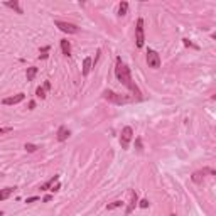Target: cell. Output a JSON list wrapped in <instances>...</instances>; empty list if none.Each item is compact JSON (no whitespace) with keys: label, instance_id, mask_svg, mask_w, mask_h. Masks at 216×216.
I'll use <instances>...</instances> for the list:
<instances>
[{"label":"cell","instance_id":"cell-16","mask_svg":"<svg viewBox=\"0 0 216 216\" xmlns=\"http://www.w3.org/2000/svg\"><path fill=\"white\" fill-rule=\"evenodd\" d=\"M127 12H128V2H120V5H118V15L123 17V15H127Z\"/></svg>","mask_w":216,"mask_h":216},{"label":"cell","instance_id":"cell-29","mask_svg":"<svg viewBox=\"0 0 216 216\" xmlns=\"http://www.w3.org/2000/svg\"><path fill=\"white\" fill-rule=\"evenodd\" d=\"M34 108H35V102L31 100V102H29V110H34Z\"/></svg>","mask_w":216,"mask_h":216},{"label":"cell","instance_id":"cell-18","mask_svg":"<svg viewBox=\"0 0 216 216\" xmlns=\"http://www.w3.org/2000/svg\"><path fill=\"white\" fill-rule=\"evenodd\" d=\"M35 96H37V98H41V100H44L46 96V89H44V86H39L37 89H35Z\"/></svg>","mask_w":216,"mask_h":216},{"label":"cell","instance_id":"cell-25","mask_svg":"<svg viewBox=\"0 0 216 216\" xmlns=\"http://www.w3.org/2000/svg\"><path fill=\"white\" fill-rule=\"evenodd\" d=\"M35 201H39V197L37 196H31V197H27L26 203H35Z\"/></svg>","mask_w":216,"mask_h":216},{"label":"cell","instance_id":"cell-13","mask_svg":"<svg viewBox=\"0 0 216 216\" xmlns=\"http://www.w3.org/2000/svg\"><path fill=\"white\" fill-rule=\"evenodd\" d=\"M57 181H59V176H52V177L49 179L48 182L41 184V188H39V189H41V191H49V189H51V186H52V184H56Z\"/></svg>","mask_w":216,"mask_h":216},{"label":"cell","instance_id":"cell-3","mask_svg":"<svg viewBox=\"0 0 216 216\" xmlns=\"http://www.w3.org/2000/svg\"><path fill=\"white\" fill-rule=\"evenodd\" d=\"M145 42V32H143V19L137 20V27H135V44L137 48H142Z\"/></svg>","mask_w":216,"mask_h":216},{"label":"cell","instance_id":"cell-20","mask_svg":"<svg viewBox=\"0 0 216 216\" xmlns=\"http://www.w3.org/2000/svg\"><path fill=\"white\" fill-rule=\"evenodd\" d=\"M24 149L27 150V152H35V150L39 149L37 145H34V143H26V145H24Z\"/></svg>","mask_w":216,"mask_h":216},{"label":"cell","instance_id":"cell-19","mask_svg":"<svg viewBox=\"0 0 216 216\" xmlns=\"http://www.w3.org/2000/svg\"><path fill=\"white\" fill-rule=\"evenodd\" d=\"M120 206H123V203H122V201H113V203L106 204V210L111 211V210H117V208H120Z\"/></svg>","mask_w":216,"mask_h":216},{"label":"cell","instance_id":"cell-2","mask_svg":"<svg viewBox=\"0 0 216 216\" xmlns=\"http://www.w3.org/2000/svg\"><path fill=\"white\" fill-rule=\"evenodd\" d=\"M102 98L106 100V102L113 103V105H127V103H132V98L127 95H120V93H115L111 89H105L102 93Z\"/></svg>","mask_w":216,"mask_h":216},{"label":"cell","instance_id":"cell-1","mask_svg":"<svg viewBox=\"0 0 216 216\" xmlns=\"http://www.w3.org/2000/svg\"><path fill=\"white\" fill-rule=\"evenodd\" d=\"M115 74H117L118 81L122 83L123 86H127L128 89H130L132 93H135L137 98H140L142 96V93H140L139 86L134 83V80H132V74H130V69H128V66L125 63H122L120 57H117V66H115Z\"/></svg>","mask_w":216,"mask_h":216},{"label":"cell","instance_id":"cell-24","mask_svg":"<svg viewBox=\"0 0 216 216\" xmlns=\"http://www.w3.org/2000/svg\"><path fill=\"white\" fill-rule=\"evenodd\" d=\"M135 143H137V150H139V152H142V140L137 139V140H135Z\"/></svg>","mask_w":216,"mask_h":216},{"label":"cell","instance_id":"cell-30","mask_svg":"<svg viewBox=\"0 0 216 216\" xmlns=\"http://www.w3.org/2000/svg\"><path fill=\"white\" fill-rule=\"evenodd\" d=\"M51 199H52V196H51V194H48V196H44V199H42V201H44V203H49Z\"/></svg>","mask_w":216,"mask_h":216},{"label":"cell","instance_id":"cell-17","mask_svg":"<svg viewBox=\"0 0 216 216\" xmlns=\"http://www.w3.org/2000/svg\"><path fill=\"white\" fill-rule=\"evenodd\" d=\"M35 74H37V68L35 66H31V68H27V73H26V76H27V81H32L35 78Z\"/></svg>","mask_w":216,"mask_h":216},{"label":"cell","instance_id":"cell-26","mask_svg":"<svg viewBox=\"0 0 216 216\" xmlns=\"http://www.w3.org/2000/svg\"><path fill=\"white\" fill-rule=\"evenodd\" d=\"M184 44H186V46H189V48H194V49H197V46H194L193 42L189 41V39H184Z\"/></svg>","mask_w":216,"mask_h":216},{"label":"cell","instance_id":"cell-28","mask_svg":"<svg viewBox=\"0 0 216 216\" xmlns=\"http://www.w3.org/2000/svg\"><path fill=\"white\" fill-rule=\"evenodd\" d=\"M44 89H46V91H49V89H51V81H46L44 83Z\"/></svg>","mask_w":216,"mask_h":216},{"label":"cell","instance_id":"cell-7","mask_svg":"<svg viewBox=\"0 0 216 216\" xmlns=\"http://www.w3.org/2000/svg\"><path fill=\"white\" fill-rule=\"evenodd\" d=\"M128 196H130V203H128L127 210H125V214H132V213H134V210H135V206L139 204V196H137V193L134 189L128 191Z\"/></svg>","mask_w":216,"mask_h":216},{"label":"cell","instance_id":"cell-23","mask_svg":"<svg viewBox=\"0 0 216 216\" xmlns=\"http://www.w3.org/2000/svg\"><path fill=\"white\" fill-rule=\"evenodd\" d=\"M59 189H61V184H59V182H56V184L51 186V189H49V191H52V193H57Z\"/></svg>","mask_w":216,"mask_h":216},{"label":"cell","instance_id":"cell-12","mask_svg":"<svg viewBox=\"0 0 216 216\" xmlns=\"http://www.w3.org/2000/svg\"><path fill=\"white\" fill-rule=\"evenodd\" d=\"M3 5H5V7H9V9H14L17 14H24L22 7H20V3L17 2V0H14V2H12V0H10V2H3Z\"/></svg>","mask_w":216,"mask_h":216},{"label":"cell","instance_id":"cell-32","mask_svg":"<svg viewBox=\"0 0 216 216\" xmlns=\"http://www.w3.org/2000/svg\"><path fill=\"white\" fill-rule=\"evenodd\" d=\"M171 216H176V214H171Z\"/></svg>","mask_w":216,"mask_h":216},{"label":"cell","instance_id":"cell-8","mask_svg":"<svg viewBox=\"0 0 216 216\" xmlns=\"http://www.w3.org/2000/svg\"><path fill=\"white\" fill-rule=\"evenodd\" d=\"M26 100V95L24 93H19V95H14V96H9V98H3L2 100V105H17V103L24 102Z\"/></svg>","mask_w":216,"mask_h":216},{"label":"cell","instance_id":"cell-10","mask_svg":"<svg viewBox=\"0 0 216 216\" xmlns=\"http://www.w3.org/2000/svg\"><path fill=\"white\" fill-rule=\"evenodd\" d=\"M69 135H71V132H69V128L68 127H59L57 128V140H59V142H66L68 139H69Z\"/></svg>","mask_w":216,"mask_h":216},{"label":"cell","instance_id":"cell-5","mask_svg":"<svg viewBox=\"0 0 216 216\" xmlns=\"http://www.w3.org/2000/svg\"><path fill=\"white\" fill-rule=\"evenodd\" d=\"M132 137H134V130H132V127H123L122 135H120V145H122V149H128Z\"/></svg>","mask_w":216,"mask_h":216},{"label":"cell","instance_id":"cell-9","mask_svg":"<svg viewBox=\"0 0 216 216\" xmlns=\"http://www.w3.org/2000/svg\"><path fill=\"white\" fill-rule=\"evenodd\" d=\"M204 174H213V176H214V171H213V169H203V171H197V172H194V174L191 176V179H193V182L199 184V182H203V177H204Z\"/></svg>","mask_w":216,"mask_h":216},{"label":"cell","instance_id":"cell-14","mask_svg":"<svg viewBox=\"0 0 216 216\" xmlns=\"http://www.w3.org/2000/svg\"><path fill=\"white\" fill-rule=\"evenodd\" d=\"M61 51H63L64 56H68V57L71 56V44H69L68 39H63V41H61Z\"/></svg>","mask_w":216,"mask_h":216},{"label":"cell","instance_id":"cell-6","mask_svg":"<svg viewBox=\"0 0 216 216\" xmlns=\"http://www.w3.org/2000/svg\"><path fill=\"white\" fill-rule=\"evenodd\" d=\"M56 27H59V31L66 32V34H78L80 32V27L74 26V24H69V22H63V20H56Z\"/></svg>","mask_w":216,"mask_h":216},{"label":"cell","instance_id":"cell-4","mask_svg":"<svg viewBox=\"0 0 216 216\" xmlns=\"http://www.w3.org/2000/svg\"><path fill=\"white\" fill-rule=\"evenodd\" d=\"M147 64H149V68H152V69H159L160 68V56L154 51V49H149V51H147Z\"/></svg>","mask_w":216,"mask_h":216},{"label":"cell","instance_id":"cell-21","mask_svg":"<svg viewBox=\"0 0 216 216\" xmlns=\"http://www.w3.org/2000/svg\"><path fill=\"white\" fill-rule=\"evenodd\" d=\"M14 128L12 127H3V128H0V135H3V134H10Z\"/></svg>","mask_w":216,"mask_h":216},{"label":"cell","instance_id":"cell-22","mask_svg":"<svg viewBox=\"0 0 216 216\" xmlns=\"http://www.w3.org/2000/svg\"><path fill=\"white\" fill-rule=\"evenodd\" d=\"M139 206H140V208H143V210H145V208H149V199H142V201H139Z\"/></svg>","mask_w":216,"mask_h":216},{"label":"cell","instance_id":"cell-15","mask_svg":"<svg viewBox=\"0 0 216 216\" xmlns=\"http://www.w3.org/2000/svg\"><path fill=\"white\" fill-rule=\"evenodd\" d=\"M14 191H15V188H5V189H0V201L9 199V197L14 194Z\"/></svg>","mask_w":216,"mask_h":216},{"label":"cell","instance_id":"cell-11","mask_svg":"<svg viewBox=\"0 0 216 216\" xmlns=\"http://www.w3.org/2000/svg\"><path fill=\"white\" fill-rule=\"evenodd\" d=\"M91 68H93V59L91 57H85L83 59V76H88Z\"/></svg>","mask_w":216,"mask_h":216},{"label":"cell","instance_id":"cell-27","mask_svg":"<svg viewBox=\"0 0 216 216\" xmlns=\"http://www.w3.org/2000/svg\"><path fill=\"white\" fill-rule=\"evenodd\" d=\"M48 57H49L48 52H41V54H39V59H48Z\"/></svg>","mask_w":216,"mask_h":216},{"label":"cell","instance_id":"cell-31","mask_svg":"<svg viewBox=\"0 0 216 216\" xmlns=\"http://www.w3.org/2000/svg\"><path fill=\"white\" fill-rule=\"evenodd\" d=\"M0 216H3V213H2V211H0Z\"/></svg>","mask_w":216,"mask_h":216}]
</instances>
